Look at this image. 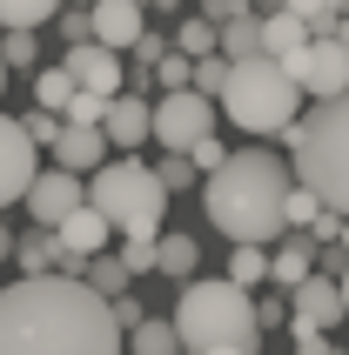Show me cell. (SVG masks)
<instances>
[{"mask_svg": "<svg viewBox=\"0 0 349 355\" xmlns=\"http://www.w3.org/2000/svg\"><path fill=\"white\" fill-rule=\"evenodd\" d=\"M242 14H255L249 0H202V20H209V27H222V20H242Z\"/></svg>", "mask_w": 349, "mask_h": 355, "instance_id": "38", "label": "cell"}, {"mask_svg": "<svg viewBox=\"0 0 349 355\" xmlns=\"http://www.w3.org/2000/svg\"><path fill=\"white\" fill-rule=\"evenodd\" d=\"M14 261H20V275H60L67 248L54 241V228H34V235H14Z\"/></svg>", "mask_w": 349, "mask_h": 355, "instance_id": "18", "label": "cell"}, {"mask_svg": "<svg viewBox=\"0 0 349 355\" xmlns=\"http://www.w3.org/2000/svg\"><path fill=\"white\" fill-rule=\"evenodd\" d=\"M108 309H115L121 336H128V329H135V322H141V302H135V295H115V302H108Z\"/></svg>", "mask_w": 349, "mask_h": 355, "instance_id": "41", "label": "cell"}, {"mask_svg": "<svg viewBox=\"0 0 349 355\" xmlns=\"http://www.w3.org/2000/svg\"><path fill=\"white\" fill-rule=\"evenodd\" d=\"M0 261H14V228L0 221Z\"/></svg>", "mask_w": 349, "mask_h": 355, "instance_id": "45", "label": "cell"}, {"mask_svg": "<svg viewBox=\"0 0 349 355\" xmlns=\"http://www.w3.org/2000/svg\"><path fill=\"white\" fill-rule=\"evenodd\" d=\"M60 67L74 74L81 94H101V101H115L121 87H128V67H121L115 47H101V40H74L67 54H60Z\"/></svg>", "mask_w": 349, "mask_h": 355, "instance_id": "9", "label": "cell"}, {"mask_svg": "<svg viewBox=\"0 0 349 355\" xmlns=\"http://www.w3.org/2000/svg\"><path fill=\"white\" fill-rule=\"evenodd\" d=\"M289 349H295V355H336V342L323 336V329H302V322H289Z\"/></svg>", "mask_w": 349, "mask_h": 355, "instance_id": "35", "label": "cell"}, {"mask_svg": "<svg viewBox=\"0 0 349 355\" xmlns=\"http://www.w3.org/2000/svg\"><path fill=\"white\" fill-rule=\"evenodd\" d=\"M336 295H343V315H349V268L336 275Z\"/></svg>", "mask_w": 349, "mask_h": 355, "instance_id": "46", "label": "cell"}, {"mask_svg": "<svg viewBox=\"0 0 349 355\" xmlns=\"http://www.w3.org/2000/svg\"><path fill=\"white\" fill-rule=\"evenodd\" d=\"M229 282H235V288H255V282H269V248H255V241H235V255H229Z\"/></svg>", "mask_w": 349, "mask_h": 355, "instance_id": "25", "label": "cell"}, {"mask_svg": "<svg viewBox=\"0 0 349 355\" xmlns=\"http://www.w3.org/2000/svg\"><path fill=\"white\" fill-rule=\"evenodd\" d=\"M0 60H7V74H27L40 60V27H7L0 34Z\"/></svg>", "mask_w": 349, "mask_h": 355, "instance_id": "24", "label": "cell"}, {"mask_svg": "<svg viewBox=\"0 0 349 355\" xmlns=\"http://www.w3.org/2000/svg\"><path fill=\"white\" fill-rule=\"evenodd\" d=\"M289 161L269 155L262 141L255 148H229V161L209 175L202 188V208H209L215 235L229 241H255V248H269V241L289 235V221H282V201H289Z\"/></svg>", "mask_w": 349, "mask_h": 355, "instance_id": "2", "label": "cell"}, {"mask_svg": "<svg viewBox=\"0 0 349 355\" xmlns=\"http://www.w3.org/2000/svg\"><path fill=\"white\" fill-rule=\"evenodd\" d=\"M0 94H7V60H0Z\"/></svg>", "mask_w": 349, "mask_h": 355, "instance_id": "49", "label": "cell"}, {"mask_svg": "<svg viewBox=\"0 0 349 355\" xmlns=\"http://www.w3.org/2000/svg\"><path fill=\"white\" fill-rule=\"evenodd\" d=\"M20 128H27V141H34V148H54V135H60V114H47V107H34V114L20 121Z\"/></svg>", "mask_w": 349, "mask_h": 355, "instance_id": "37", "label": "cell"}, {"mask_svg": "<svg viewBox=\"0 0 349 355\" xmlns=\"http://www.w3.org/2000/svg\"><path fill=\"white\" fill-rule=\"evenodd\" d=\"M309 275H316V241L309 235H282V241H275V255H269V282L289 295V288H302Z\"/></svg>", "mask_w": 349, "mask_h": 355, "instance_id": "16", "label": "cell"}, {"mask_svg": "<svg viewBox=\"0 0 349 355\" xmlns=\"http://www.w3.org/2000/svg\"><path fill=\"white\" fill-rule=\"evenodd\" d=\"M168 322H174L181 355H202V349H255V302H249V288H235L229 275H202V282L188 275Z\"/></svg>", "mask_w": 349, "mask_h": 355, "instance_id": "4", "label": "cell"}, {"mask_svg": "<svg viewBox=\"0 0 349 355\" xmlns=\"http://www.w3.org/2000/svg\"><path fill=\"white\" fill-rule=\"evenodd\" d=\"M282 74L295 80V94L330 101V94H343V87H349V54L336 47V34H309L289 60H282Z\"/></svg>", "mask_w": 349, "mask_h": 355, "instance_id": "8", "label": "cell"}, {"mask_svg": "<svg viewBox=\"0 0 349 355\" xmlns=\"http://www.w3.org/2000/svg\"><path fill=\"white\" fill-rule=\"evenodd\" d=\"M60 0H0V27H47Z\"/></svg>", "mask_w": 349, "mask_h": 355, "instance_id": "27", "label": "cell"}, {"mask_svg": "<svg viewBox=\"0 0 349 355\" xmlns=\"http://www.w3.org/2000/svg\"><path fill=\"white\" fill-rule=\"evenodd\" d=\"M161 54H168V47H161L155 34H141V40H135V60H141V74H148V67H155ZM141 74H135V80H141Z\"/></svg>", "mask_w": 349, "mask_h": 355, "instance_id": "40", "label": "cell"}, {"mask_svg": "<svg viewBox=\"0 0 349 355\" xmlns=\"http://www.w3.org/2000/svg\"><path fill=\"white\" fill-rule=\"evenodd\" d=\"M195 261H202V241H195V235H155V268H161V275L188 282Z\"/></svg>", "mask_w": 349, "mask_h": 355, "instance_id": "21", "label": "cell"}, {"mask_svg": "<svg viewBox=\"0 0 349 355\" xmlns=\"http://www.w3.org/2000/svg\"><path fill=\"white\" fill-rule=\"evenodd\" d=\"M155 181L168 188V201H174L181 188H195L202 175H195V161H188V155H161V161H155Z\"/></svg>", "mask_w": 349, "mask_h": 355, "instance_id": "32", "label": "cell"}, {"mask_svg": "<svg viewBox=\"0 0 349 355\" xmlns=\"http://www.w3.org/2000/svg\"><path fill=\"white\" fill-rule=\"evenodd\" d=\"M60 34H67V47H74V40H95L88 34V14H60Z\"/></svg>", "mask_w": 349, "mask_h": 355, "instance_id": "43", "label": "cell"}, {"mask_svg": "<svg viewBox=\"0 0 349 355\" xmlns=\"http://www.w3.org/2000/svg\"><path fill=\"white\" fill-rule=\"evenodd\" d=\"M188 161H195V175H215V168L229 161V148H222V141H215V135H202V141H195V148H188Z\"/></svg>", "mask_w": 349, "mask_h": 355, "instance_id": "36", "label": "cell"}, {"mask_svg": "<svg viewBox=\"0 0 349 355\" xmlns=\"http://www.w3.org/2000/svg\"><path fill=\"white\" fill-rule=\"evenodd\" d=\"M188 67H195V60H188V54H174V47H168V54H161L155 67H148V74H141V87H148V80H155L161 94H174V87H188Z\"/></svg>", "mask_w": 349, "mask_h": 355, "instance_id": "28", "label": "cell"}, {"mask_svg": "<svg viewBox=\"0 0 349 355\" xmlns=\"http://www.w3.org/2000/svg\"><path fill=\"white\" fill-rule=\"evenodd\" d=\"M67 101H74V74H67V67H40V74H34V107L60 114Z\"/></svg>", "mask_w": 349, "mask_h": 355, "instance_id": "26", "label": "cell"}, {"mask_svg": "<svg viewBox=\"0 0 349 355\" xmlns=\"http://www.w3.org/2000/svg\"><path fill=\"white\" fill-rule=\"evenodd\" d=\"M289 322L330 336L336 322H343V295H336V282H330V275H309L302 288H289Z\"/></svg>", "mask_w": 349, "mask_h": 355, "instance_id": "13", "label": "cell"}, {"mask_svg": "<svg viewBox=\"0 0 349 355\" xmlns=\"http://www.w3.org/2000/svg\"><path fill=\"white\" fill-rule=\"evenodd\" d=\"M215 54H222V60H249V54H262V14L222 20V27H215Z\"/></svg>", "mask_w": 349, "mask_h": 355, "instance_id": "20", "label": "cell"}, {"mask_svg": "<svg viewBox=\"0 0 349 355\" xmlns=\"http://www.w3.org/2000/svg\"><path fill=\"white\" fill-rule=\"evenodd\" d=\"M282 148H289V175L330 215H349V87L316 101L309 114H295L282 128Z\"/></svg>", "mask_w": 349, "mask_h": 355, "instance_id": "3", "label": "cell"}, {"mask_svg": "<svg viewBox=\"0 0 349 355\" xmlns=\"http://www.w3.org/2000/svg\"><path fill=\"white\" fill-rule=\"evenodd\" d=\"M101 161H108V135H101V128H74V121H60L54 168H67V175H95Z\"/></svg>", "mask_w": 349, "mask_h": 355, "instance_id": "15", "label": "cell"}, {"mask_svg": "<svg viewBox=\"0 0 349 355\" xmlns=\"http://www.w3.org/2000/svg\"><path fill=\"white\" fill-rule=\"evenodd\" d=\"M101 135H108V148H128V155H135L141 141H148V94H128V87H121V94L108 101V114H101Z\"/></svg>", "mask_w": 349, "mask_h": 355, "instance_id": "14", "label": "cell"}, {"mask_svg": "<svg viewBox=\"0 0 349 355\" xmlns=\"http://www.w3.org/2000/svg\"><path fill=\"white\" fill-rule=\"evenodd\" d=\"M302 235H309V241H336V235H343V215H330V208H323V215H316Z\"/></svg>", "mask_w": 349, "mask_h": 355, "instance_id": "39", "label": "cell"}, {"mask_svg": "<svg viewBox=\"0 0 349 355\" xmlns=\"http://www.w3.org/2000/svg\"><path fill=\"white\" fill-rule=\"evenodd\" d=\"M121 349L128 355H181V342H174V322H155V315H141L128 336H121Z\"/></svg>", "mask_w": 349, "mask_h": 355, "instance_id": "22", "label": "cell"}, {"mask_svg": "<svg viewBox=\"0 0 349 355\" xmlns=\"http://www.w3.org/2000/svg\"><path fill=\"white\" fill-rule=\"evenodd\" d=\"M101 114H108V101H101V94H81V87H74V101L60 107V121H74V128H101Z\"/></svg>", "mask_w": 349, "mask_h": 355, "instance_id": "34", "label": "cell"}, {"mask_svg": "<svg viewBox=\"0 0 349 355\" xmlns=\"http://www.w3.org/2000/svg\"><path fill=\"white\" fill-rule=\"evenodd\" d=\"M88 34L121 54V47H135V40L148 34V14H141V0H95V7H88Z\"/></svg>", "mask_w": 349, "mask_h": 355, "instance_id": "12", "label": "cell"}, {"mask_svg": "<svg viewBox=\"0 0 349 355\" xmlns=\"http://www.w3.org/2000/svg\"><path fill=\"white\" fill-rule=\"evenodd\" d=\"M161 235V228H155ZM155 235H121V268L141 275V268H155Z\"/></svg>", "mask_w": 349, "mask_h": 355, "instance_id": "33", "label": "cell"}, {"mask_svg": "<svg viewBox=\"0 0 349 355\" xmlns=\"http://www.w3.org/2000/svg\"><path fill=\"white\" fill-rule=\"evenodd\" d=\"M336 241H343V248H349V215H343V235H336Z\"/></svg>", "mask_w": 349, "mask_h": 355, "instance_id": "48", "label": "cell"}, {"mask_svg": "<svg viewBox=\"0 0 349 355\" xmlns=\"http://www.w3.org/2000/svg\"><path fill=\"white\" fill-rule=\"evenodd\" d=\"M316 215H323V201H316L309 188H302V181H289V201H282V221H289V235H302V228H309Z\"/></svg>", "mask_w": 349, "mask_h": 355, "instance_id": "31", "label": "cell"}, {"mask_svg": "<svg viewBox=\"0 0 349 355\" xmlns=\"http://www.w3.org/2000/svg\"><path fill=\"white\" fill-rule=\"evenodd\" d=\"M202 355H255V349H202Z\"/></svg>", "mask_w": 349, "mask_h": 355, "instance_id": "47", "label": "cell"}, {"mask_svg": "<svg viewBox=\"0 0 349 355\" xmlns=\"http://www.w3.org/2000/svg\"><path fill=\"white\" fill-rule=\"evenodd\" d=\"M262 322H289V302H282V295H269V302H255V329H262Z\"/></svg>", "mask_w": 349, "mask_h": 355, "instance_id": "42", "label": "cell"}, {"mask_svg": "<svg viewBox=\"0 0 349 355\" xmlns=\"http://www.w3.org/2000/svg\"><path fill=\"white\" fill-rule=\"evenodd\" d=\"M309 40V20H295L289 7H275V14H262V54L269 60H289L295 47Z\"/></svg>", "mask_w": 349, "mask_h": 355, "instance_id": "19", "label": "cell"}, {"mask_svg": "<svg viewBox=\"0 0 349 355\" xmlns=\"http://www.w3.org/2000/svg\"><path fill=\"white\" fill-rule=\"evenodd\" d=\"M34 175H40V168H34V141H27V128H20L14 114H0V208H14Z\"/></svg>", "mask_w": 349, "mask_h": 355, "instance_id": "11", "label": "cell"}, {"mask_svg": "<svg viewBox=\"0 0 349 355\" xmlns=\"http://www.w3.org/2000/svg\"><path fill=\"white\" fill-rule=\"evenodd\" d=\"M108 235H115V228H108V221H101L88 201H81L67 221H54V241L67 248V255H101V248H108Z\"/></svg>", "mask_w": 349, "mask_h": 355, "instance_id": "17", "label": "cell"}, {"mask_svg": "<svg viewBox=\"0 0 349 355\" xmlns=\"http://www.w3.org/2000/svg\"><path fill=\"white\" fill-rule=\"evenodd\" d=\"M222 80H229V60H222V54H202V60L188 67V87H195L202 101H215V94H222Z\"/></svg>", "mask_w": 349, "mask_h": 355, "instance_id": "30", "label": "cell"}, {"mask_svg": "<svg viewBox=\"0 0 349 355\" xmlns=\"http://www.w3.org/2000/svg\"><path fill=\"white\" fill-rule=\"evenodd\" d=\"M222 114H229V128H242V135H282L295 114H302V94H295V80L282 74V60L269 54H249V60H229V80H222Z\"/></svg>", "mask_w": 349, "mask_h": 355, "instance_id": "5", "label": "cell"}, {"mask_svg": "<svg viewBox=\"0 0 349 355\" xmlns=\"http://www.w3.org/2000/svg\"><path fill=\"white\" fill-rule=\"evenodd\" d=\"M330 34H336V47L349 54V14H336V27H330Z\"/></svg>", "mask_w": 349, "mask_h": 355, "instance_id": "44", "label": "cell"}, {"mask_svg": "<svg viewBox=\"0 0 349 355\" xmlns=\"http://www.w3.org/2000/svg\"><path fill=\"white\" fill-rule=\"evenodd\" d=\"M81 282H88V288H95L101 302H115V295H128V268H121V255H88L81 261Z\"/></svg>", "mask_w": 349, "mask_h": 355, "instance_id": "23", "label": "cell"}, {"mask_svg": "<svg viewBox=\"0 0 349 355\" xmlns=\"http://www.w3.org/2000/svg\"><path fill=\"white\" fill-rule=\"evenodd\" d=\"M202 135H215V101H202L195 87H174L148 107V141H161L168 155H188Z\"/></svg>", "mask_w": 349, "mask_h": 355, "instance_id": "7", "label": "cell"}, {"mask_svg": "<svg viewBox=\"0 0 349 355\" xmlns=\"http://www.w3.org/2000/svg\"><path fill=\"white\" fill-rule=\"evenodd\" d=\"M88 208H95L115 235H155L161 215H168V188L155 181V168L135 155L101 161L95 181H88Z\"/></svg>", "mask_w": 349, "mask_h": 355, "instance_id": "6", "label": "cell"}, {"mask_svg": "<svg viewBox=\"0 0 349 355\" xmlns=\"http://www.w3.org/2000/svg\"><path fill=\"white\" fill-rule=\"evenodd\" d=\"M174 54H188V60L215 54V27H209L202 14H195V20H181V27H174Z\"/></svg>", "mask_w": 349, "mask_h": 355, "instance_id": "29", "label": "cell"}, {"mask_svg": "<svg viewBox=\"0 0 349 355\" xmlns=\"http://www.w3.org/2000/svg\"><path fill=\"white\" fill-rule=\"evenodd\" d=\"M27 215H34V228H54V221H67L81 208V201H88V181L81 175H67V168H47V175H34L27 181Z\"/></svg>", "mask_w": 349, "mask_h": 355, "instance_id": "10", "label": "cell"}, {"mask_svg": "<svg viewBox=\"0 0 349 355\" xmlns=\"http://www.w3.org/2000/svg\"><path fill=\"white\" fill-rule=\"evenodd\" d=\"M0 34H7V27H0Z\"/></svg>", "mask_w": 349, "mask_h": 355, "instance_id": "50", "label": "cell"}, {"mask_svg": "<svg viewBox=\"0 0 349 355\" xmlns=\"http://www.w3.org/2000/svg\"><path fill=\"white\" fill-rule=\"evenodd\" d=\"M0 355H121V322L74 275H20L0 288Z\"/></svg>", "mask_w": 349, "mask_h": 355, "instance_id": "1", "label": "cell"}]
</instances>
